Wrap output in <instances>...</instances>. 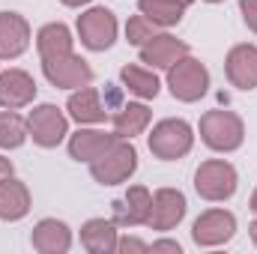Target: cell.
Wrapping results in <instances>:
<instances>
[{"label": "cell", "mask_w": 257, "mask_h": 254, "mask_svg": "<svg viewBox=\"0 0 257 254\" xmlns=\"http://www.w3.org/2000/svg\"><path fill=\"white\" fill-rule=\"evenodd\" d=\"M30 39H33L30 21L21 12L3 9L0 12V60H18L30 48Z\"/></svg>", "instance_id": "4fadbf2b"}, {"label": "cell", "mask_w": 257, "mask_h": 254, "mask_svg": "<svg viewBox=\"0 0 257 254\" xmlns=\"http://www.w3.org/2000/svg\"><path fill=\"white\" fill-rule=\"evenodd\" d=\"M42 75L57 90H78V87L93 84V66L87 63L81 54H75V51L42 60Z\"/></svg>", "instance_id": "9c48e42d"}, {"label": "cell", "mask_w": 257, "mask_h": 254, "mask_svg": "<svg viewBox=\"0 0 257 254\" xmlns=\"http://www.w3.org/2000/svg\"><path fill=\"white\" fill-rule=\"evenodd\" d=\"M239 15H242L245 27L257 36V0H239Z\"/></svg>", "instance_id": "83f0119b"}, {"label": "cell", "mask_w": 257, "mask_h": 254, "mask_svg": "<svg viewBox=\"0 0 257 254\" xmlns=\"http://www.w3.org/2000/svg\"><path fill=\"white\" fill-rule=\"evenodd\" d=\"M33 206V197L24 180L9 177L0 183V221H21Z\"/></svg>", "instance_id": "ffe728a7"}, {"label": "cell", "mask_w": 257, "mask_h": 254, "mask_svg": "<svg viewBox=\"0 0 257 254\" xmlns=\"http://www.w3.org/2000/svg\"><path fill=\"white\" fill-rule=\"evenodd\" d=\"M36 51L42 60L48 57H60V54H72L75 51V36L69 30V24L63 21H48L39 27L36 33Z\"/></svg>", "instance_id": "7402d4cb"}, {"label": "cell", "mask_w": 257, "mask_h": 254, "mask_svg": "<svg viewBox=\"0 0 257 254\" xmlns=\"http://www.w3.org/2000/svg\"><path fill=\"white\" fill-rule=\"evenodd\" d=\"M27 132H30V141L36 147L54 150L69 138V114H63L51 102H42L27 114Z\"/></svg>", "instance_id": "52a82bcc"}, {"label": "cell", "mask_w": 257, "mask_h": 254, "mask_svg": "<svg viewBox=\"0 0 257 254\" xmlns=\"http://www.w3.org/2000/svg\"><path fill=\"white\" fill-rule=\"evenodd\" d=\"M120 81H123V87L128 93L135 99H141V102H150V99H156L162 93V81H159L156 69H150V66L126 63L120 69Z\"/></svg>", "instance_id": "603a6c76"}, {"label": "cell", "mask_w": 257, "mask_h": 254, "mask_svg": "<svg viewBox=\"0 0 257 254\" xmlns=\"http://www.w3.org/2000/svg\"><path fill=\"white\" fill-rule=\"evenodd\" d=\"M36 81L30 72L24 69H6L0 72V108H9V111H21L27 105L36 102Z\"/></svg>", "instance_id": "9a60e30c"}, {"label": "cell", "mask_w": 257, "mask_h": 254, "mask_svg": "<svg viewBox=\"0 0 257 254\" xmlns=\"http://www.w3.org/2000/svg\"><path fill=\"white\" fill-rule=\"evenodd\" d=\"M233 236H236V215L224 206L200 212L192 224V239L197 248H218L227 245Z\"/></svg>", "instance_id": "ba28073f"}, {"label": "cell", "mask_w": 257, "mask_h": 254, "mask_svg": "<svg viewBox=\"0 0 257 254\" xmlns=\"http://www.w3.org/2000/svg\"><path fill=\"white\" fill-rule=\"evenodd\" d=\"M9 177H15V168H12V162L0 153V183H3V180H9Z\"/></svg>", "instance_id": "f546056e"}, {"label": "cell", "mask_w": 257, "mask_h": 254, "mask_svg": "<svg viewBox=\"0 0 257 254\" xmlns=\"http://www.w3.org/2000/svg\"><path fill=\"white\" fill-rule=\"evenodd\" d=\"M203 3H224V0H203Z\"/></svg>", "instance_id": "836d02e7"}, {"label": "cell", "mask_w": 257, "mask_h": 254, "mask_svg": "<svg viewBox=\"0 0 257 254\" xmlns=\"http://www.w3.org/2000/svg\"><path fill=\"white\" fill-rule=\"evenodd\" d=\"M147 147L159 162H177L186 159L194 147V129L183 117H165L147 135Z\"/></svg>", "instance_id": "6da1fadb"}, {"label": "cell", "mask_w": 257, "mask_h": 254, "mask_svg": "<svg viewBox=\"0 0 257 254\" xmlns=\"http://www.w3.org/2000/svg\"><path fill=\"white\" fill-rule=\"evenodd\" d=\"M72 242H75L72 227L60 218H42V221H36V227L30 233V245L39 254H66L72 248Z\"/></svg>", "instance_id": "e0dca14e"}, {"label": "cell", "mask_w": 257, "mask_h": 254, "mask_svg": "<svg viewBox=\"0 0 257 254\" xmlns=\"http://www.w3.org/2000/svg\"><path fill=\"white\" fill-rule=\"evenodd\" d=\"M194 0H138V12L147 15L156 27L168 30L183 21V15L192 9Z\"/></svg>", "instance_id": "cb8c5ba5"}, {"label": "cell", "mask_w": 257, "mask_h": 254, "mask_svg": "<svg viewBox=\"0 0 257 254\" xmlns=\"http://www.w3.org/2000/svg\"><path fill=\"white\" fill-rule=\"evenodd\" d=\"M248 209H254V212H257V189L251 191V200H248Z\"/></svg>", "instance_id": "d6a6232c"}, {"label": "cell", "mask_w": 257, "mask_h": 254, "mask_svg": "<svg viewBox=\"0 0 257 254\" xmlns=\"http://www.w3.org/2000/svg\"><path fill=\"white\" fill-rule=\"evenodd\" d=\"M63 6H69V9H81V6H90L93 0H60Z\"/></svg>", "instance_id": "4dcf8cb0"}, {"label": "cell", "mask_w": 257, "mask_h": 254, "mask_svg": "<svg viewBox=\"0 0 257 254\" xmlns=\"http://www.w3.org/2000/svg\"><path fill=\"white\" fill-rule=\"evenodd\" d=\"M197 132L212 153H236L245 144V123L233 111H221V108L206 111L197 123Z\"/></svg>", "instance_id": "7a4b0ae2"}, {"label": "cell", "mask_w": 257, "mask_h": 254, "mask_svg": "<svg viewBox=\"0 0 257 254\" xmlns=\"http://www.w3.org/2000/svg\"><path fill=\"white\" fill-rule=\"evenodd\" d=\"M150 251H153V254H159V251L183 254V245H180L177 239H156V242H150Z\"/></svg>", "instance_id": "f1b7e54d"}, {"label": "cell", "mask_w": 257, "mask_h": 254, "mask_svg": "<svg viewBox=\"0 0 257 254\" xmlns=\"http://www.w3.org/2000/svg\"><path fill=\"white\" fill-rule=\"evenodd\" d=\"M75 33H78V39H81V45L87 51L102 54V51L114 48L117 33H120V24H117V15L108 6H90V9H84L78 15Z\"/></svg>", "instance_id": "8992f818"}, {"label": "cell", "mask_w": 257, "mask_h": 254, "mask_svg": "<svg viewBox=\"0 0 257 254\" xmlns=\"http://www.w3.org/2000/svg\"><path fill=\"white\" fill-rule=\"evenodd\" d=\"M114 141H117L114 132H105V129H96V126H81L75 135L66 138V147H69V156H72L75 162L90 165V162L99 159Z\"/></svg>", "instance_id": "2e32d148"}, {"label": "cell", "mask_w": 257, "mask_h": 254, "mask_svg": "<svg viewBox=\"0 0 257 254\" xmlns=\"http://www.w3.org/2000/svg\"><path fill=\"white\" fill-rule=\"evenodd\" d=\"M239 174L227 159H206L194 171V191L209 203H224L236 194Z\"/></svg>", "instance_id": "5b68a950"}, {"label": "cell", "mask_w": 257, "mask_h": 254, "mask_svg": "<svg viewBox=\"0 0 257 254\" xmlns=\"http://www.w3.org/2000/svg\"><path fill=\"white\" fill-rule=\"evenodd\" d=\"M209 81H212V78H209L206 63H200L192 54H186L183 60H177V63L165 72V84H168L171 96H174L177 102H186V105L200 102V99L209 93Z\"/></svg>", "instance_id": "277c9868"}, {"label": "cell", "mask_w": 257, "mask_h": 254, "mask_svg": "<svg viewBox=\"0 0 257 254\" xmlns=\"http://www.w3.org/2000/svg\"><path fill=\"white\" fill-rule=\"evenodd\" d=\"M120 239V224L114 218H90L81 224V245L90 254H114Z\"/></svg>", "instance_id": "d6986e66"}, {"label": "cell", "mask_w": 257, "mask_h": 254, "mask_svg": "<svg viewBox=\"0 0 257 254\" xmlns=\"http://www.w3.org/2000/svg\"><path fill=\"white\" fill-rule=\"evenodd\" d=\"M135 171H138V150L126 138H117L99 159L90 162V177L99 186H123L135 177Z\"/></svg>", "instance_id": "3957f363"}, {"label": "cell", "mask_w": 257, "mask_h": 254, "mask_svg": "<svg viewBox=\"0 0 257 254\" xmlns=\"http://www.w3.org/2000/svg\"><path fill=\"white\" fill-rule=\"evenodd\" d=\"M224 75L242 93L257 90V45L254 42H239V45H233L227 51V57H224Z\"/></svg>", "instance_id": "5bb4252c"}, {"label": "cell", "mask_w": 257, "mask_h": 254, "mask_svg": "<svg viewBox=\"0 0 257 254\" xmlns=\"http://www.w3.org/2000/svg\"><path fill=\"white\" fill-rule=\"evenodd\" d=\"M66 114L69 120H75L78 126H99L111 117L108 111V102H102V93L96 87H78L69 93V102H66Z\"/></svg>", "instance_id": "7c38bea8"}, {"label": "cell", "mask_w": 257, "mask_h": 254, "mask_svg": "<svg viewBox=\"0 0 257 254\" xmlns=\"http://www.w3.org/2000/svg\"><path fill=\"white\" fill-rule=\"evenodd\" d=\"M138 51H141V63L150 66V69H159V72H168L177 60H183L186 54H192L189 42H183V39H177L174 33H165V30H159Z\"/></svg>", "instance_id": "8fae6325"}, {"label": "cell", "mask_w": 257, "mask_h": 254, "mask_svg": "<svg viewBox=\"0 0 257 254\" xmlns=\"http://www.w3.org/2000/svg\"><path fill=\"white\" fill-rule=\"evenodd\" d=\"M150 203H153V191L147 186H128V191L114 200V221L120 227H141L147 224V215H150Z\"/></svg>", "instance_id": "ac0fdd59"}, {"label": "cell", "mask_w": 257, "mask_h": 254, "mask_svg": "<svg viewBox=\"0 0 257 254\" xmlns=\"http://www.w3.org/2000/svg\"><path fill=\"white\" fill-rule=\"evenodd\" d=\"M189 212V200L180 189H165L153 191V203H150V215H147V227L150 230H159V233H168L174 230Z\"/></svg>", "instance_id": "30bf717a"}, {"label": "cell", "mask_w": 257, "mask_h": 254, "mask_svg": "<svg viewBox=\"0 0 257 254\" xmlns=\"http://www.w3.org/2000/svg\"><path fill=\"white\" fill-rule=\"evenodd\" d=\"M248 233H251V242L257 245V218L251 221V224H248Z\"/></svg>", "instance_id": "1f68e13d"}, {"label": "cell", "mask_w": 257, "mask_h": 254, "mask_svg": "<svg viewBox=\"0 0 257 254\" xmlns=\"http://www.w3.org/2000/svg\"><path fill=\"white\" fill-rule=\"evenodd\" d=\"M159 30H162V27H156L147 15L138 12V15H132V18L126 21V42L128 45H135V48H141V45H147Z\"/></svg>", "instance_id": "484cf974"}, {"label": "cell", "mask_w": 257, "mask_h": 254, "mask_svg": "<svg viewBox=\"0 0 257 254\" xmlns=\"http://www.w3.org/2000/svg\"><path fill=\"white\" fill-rule=\"evenodd\" d=\"M150 120H153V111L147 108V102H126L120 105L114 114H111V123H114V135L117 138H138L150 129Z\"/></svg>", "instance_id": "44dd1931"}, {"label": "cell", "mask_w": 257, "mask_h": 254, "mask_svg": "<svg viewBox=\"0 0 257 254\" xmlns=\"http://www.w3.org/2000/svg\"><path fill=\"white\" fill-rule=\"evenodd\" d=\"M117 251L120 254H147L150 251V242H144L138 236H120L117 239Z\"/></svg>", "instance_id": "4316f807"}, {"label": "cell", "mask_w": 257, "mask_h": 254, "mask_svg": "<svg viewBox=\"0 0 257 254\" xmlns=\"http://www.w3.org/2000/svg\"><path fill=\"white\" fill-rule=\"evenodd\" d=\"M30 138L27 132V117H21L18 111L3 108L0 111V150H18L24 147Z\"/></svg>", "instance_id": "d4e9b609"}]
</instances>
